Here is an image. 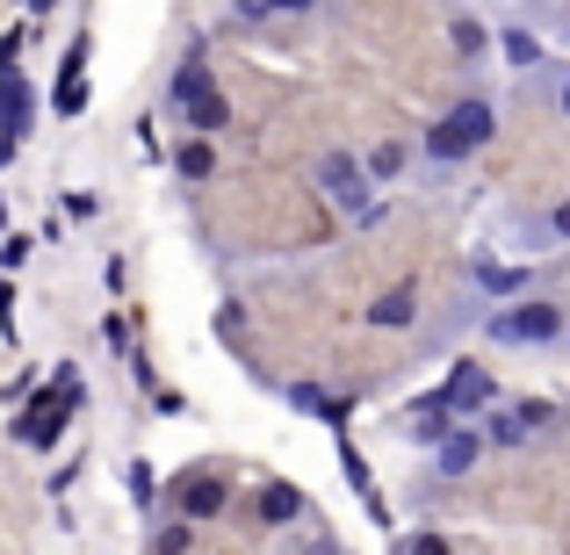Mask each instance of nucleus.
I'll use <instances>...</instances> for the list:
<instances>
[{"label": "nucleus", "mask_w": 570, "mask_h": 555, "mask_svg": "<svg viewBox=\"0 0 570 555\" xmlns=\"http://www.w3.org/2000/svg\"><path fill=\"white\" fill-rule=\"evenodd\" d=\"M499 51H505V66H513V72L549 66V58H542V37H528V29H505V37H499Z\"/></svg>", "instance_id": "9d476101"}, {"label": "nucleus", "mask_w": 570, "mask_h": 555, "mask_svg": "<svg viewBox=\"0 0 570 555\" xmlns=\"http://www.w3.org/2000/svg\"><path fill=\"white\" fill-rule=\"evenodd\" d=\"M455 404H448V389H433V397L412 404V418H404V433H412V447H441L448 433H455Z\"/></svg>", "instance_id": "20e7f679"}, {"label": "nucleus", "mask_w": 570, "mask_h": 555, "mask_svg": "<svg viewBox=\"0 0 570 555\" xmlns=\"http://www.w3.org/2000/svg\"><path fill=\"white\" fill-rule=\"evenodd\" d=\"M267 8H275V14H311L318 0H267Z\"/></svg>", "instance_id": "412c9836"}, {"label": "nucleus", "mask_w": 570, "mask_h": 555, "mask_svg": "<svg viewBox=\"0 0 570 555\" xmlns=\"http://www.w3.org/2000/svg\"><path fill=\"white\" fill-rule=\"evenodd\" d=\"M557 109L570 116V72H563V80H557Z\"/></svg>", "instance_id": "4be33fe9"}, {"label": "nucleus", "mask_w": 570, "mask_h": 555, "mask_svg": "<svg viewBox=\"0 0 570 555\" xmlns=\"http://www.w3.org/2000/svg\"><path fill=\"white\" fill-rule=\"evenodd\" d=\"M448 404H455V412H476V404H491V375L476 368V361H462L455 375H448Z\"/></svg>", "instance_id": "0eeeda50"}, {"label": "nucleus", "mask_w": 570, "mask_h": 555, "mask_svg": "<svg viewBox=\"0 0 570 555\" xmlns=\"http://www.w3.org/2000/svg\"><path fill=\"white\" fill-rule=\"evenodd\" d=\"M318 188H325V202H333V209L362 217L368 195H376V174H368V159H354V152H325L318 159Z\"/></svg>", "instance_id": "7ed1b4c3"}, {"label": "nucleus", "mask_w": 570, "mask_h": 555, "mask_svg": "<svg viewBox=\"0 0 570 555\" xmlns=\"http://www.w3.org/2000/svg\"><path fill=\"white\" fill-rule=\"evenodd\" d=\"M232 8L246 14V22H267V14H275V8H267V0H232Z\"/></svg>", "instance_id": "aec40b11"}, {"label": "nucleus", "mask_w": 570, "mask_h": 555, "mask_svg": "<svg viewBox=\"0 0 570 555\" xmlns=\"http://www.w3.org/2000/svg\"><path fill=\"white\" fill-rule=\"evenodd\" d=\"M181 123H188V130H203V138H209V130H224V123H232V101H224L217 87H209V95L181 101Z\"/></svg>", "instance_id": "6e6552de"}, {"label": "nucleus", "mask_w": 570, "mask_h": 555, "mask_svg": "<svg viewBox=\"0 0 570 555\" xmlns=\"http://www.w3.org/2000/svg\"><path fill=\"white\" fill-rule=\"evenodd\" d=\"M195 95H209V72L203 66H181V72H174V101H195Z\"/></svg>", "instance_id": "dca6fc26"}, {"label": "nucleus", "mask_w": 570, "mask_h": 555, "mask_svg": "<svg viewBox=\"0 0 570 555\" xmlns=\"http://www.w3.org/2000/svg\"><path fill=\"white\" fill-rule=\"evenodd\" d=\"M491 339L499 347H557V339H570L563 304L557 296H520V304L491 310Z\"/></svg>", "instance_id": "f03ea898"}, {"label": "nucleus", "mask_w": 570, "mask_h": 555, "mask_svg": "<svg viewBox=\"0 0 570 555\" xmlns=\"http://www.w3.org/2000/svg\"><path fill=\"white\" fill-rule=\"evenodd\" d=\"M188 519H209V513H224V484H217V476H203V484H188Z\"/></svg>", "instance_id": "9b49d317"}, {"label": "nucleus", "mask_w": 570, "mask_h": 555, "mask_svg": "<svg viewBox=\"0 0 570 555\" xmlns=\"http://www.w3.org/2000/svg\"><path fill=\"white\" fill-rule=\"evenodd\" d=\"M549 418H557V412H549L542 397H528V404H505V412L491 418L484 433H491V440H499V447H520V440H528V433H542Z\"/></svg>", "instance_id": "39448f33"}, {"label": "nucleus", "mask_w": 570, "mask_h": 555, "mask_svg": "<svg viewBox=\"0 0 570 555\" xmlns=\"http://www.w3.org/2000/svg\"><path fill=\"white\" fill-rule=\"evenodd\" d=\"M491 130H499V109H491L484 95H470V101H455V109L426 130V159H433V167H462L470 152L491 145Z\"/></svg>", "instance_id": "f257e3e1"}, {"label": "nucleus", "mask_w": 570, "mask_h": 555, "mask_svg": "<svg viewBox=\"0 0 570 555\" xmlns=\"http://www.w3.org/2000/svg\"><path fill=\"white\" fill-rule=\"evenodd\" d=\"M209 167H217L209 145H181V181H209Z\"/></svg>", "instance_id": "2eb2a0df"}, {"label": "nucleus", "mask_w": 570, "mask_h": 555, "mask_svg": "<svg viewBox=\"0 0 570 555\" xmlns=\"http://www.w3.org/2000/svg\"><path fill=\"white\" fill-rule=\"evenodd\" d=\"M404 167H412V152H404L397 138H390V145H376V152H368V174H376V181H397Z\"/></svg>", "instance_id": "f8f14e48"}, {"label": "nucleus", "mask_w": 570, "mask_h": 555, "mask_svg": "<svg viewBox=\"0 0 570 555\" xmlns=\"http://www.w3.org/2000/svg\"><path fill=\"white\" fill-rule=\"evenodd\" d=\"M484 440H491V433H476V426H455L441 447H433V469H441V476H470L476 462H484Z\"/></svg>", "instance_id": "423d86ee"}, {"label": "nucleus", "mask_w": 570, "mask_h": 555, "mask_svg": "<svg viewBox=\"0 0 570 555\" xmlns=\"http://www.w3.org/2000/svg\"><path fill=\"white\" fill-rule=\"evenodd\" d=\"M563 238H570V195L549 209V246H563Z\"/></svg>", "instance_id": "f3484780"}, {"label": "nucleus", "mask_w": 570, "mask_h": 555, "mask_svg": "<svg viewBox=\"0 0 570 555\" xmlns=\"http://www.w3.org/2000/svg\"><path fill=\"white\" fill-rule=\"evenodd\" d=\"M296 513H304V498H296L289 484H267L261 490V519H296Z\"/></svg>", "instance_id": "ddd939ff"}, {"label": "nucleus", "mask_w": 570, "mask_h": 555, "mask_svg": "<svg viewBox=\"0 0 570 555\" xmlns=\"http://www.w3.org/2000/svg\"><path fill=\"white\" fill-rule=\"evenodd\" d=\"M455 43H462V51L476 58V51H484V29H476V22H455Z\"/></svg>", "instance_id": "6ab92c4d"}, {"label": "nucleus", "mask_w": 570, "mask_h": 555, "mask_svg": "<svg viewBox=\"0 0 570 555\" xmlns=\"http://www.w3.org/2000/svg\"><path fill=\"white\" fill-rule=\"evenodd\" d=\"M419 318V296L412 289H390L383 304H368V325H383V333H397V325H412Z\"/></svg>", "instance_id": "1a4fd4ad"}, {"label": "nucleus", "mask_w": 570, "mask_h": 555, "mask_svg": "<svg viewBox=\"0 0 570 555\" xmlns=\"http://www.w3.org/2000/svg\"><path fill=\"white\" fill-rule=\"evenodd\" d=\"M476 289H491V296H513V289H528V275H520V267H476Z\"/></svg>", "instance_id": "4468645a"}, {"label": "nucleus", "mask_w": 570, "mask_h": 555, "mask_svg": "<svg viewBox=\"0 0 570 555\" xmlns=\"http://www.w3.org/2000/svg\"><path fill=\"white\" fill-rule=\"evenodd\" d=\"M397 555H448V542H441V534H412Z\"/></svg>", "instance_id": "a211bd4d"}]
</instances>
